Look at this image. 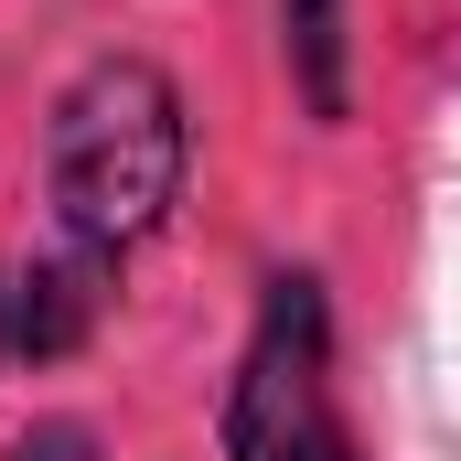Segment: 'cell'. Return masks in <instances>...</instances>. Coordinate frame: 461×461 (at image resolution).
<instances>
[{
	"label": "cell",
	"mask_w": 461,
	"mask_h": 461,
	"mask_svg": "<svg viewBox=\"0 0 461 461\" xmlns=\"http://www.w3.org/2000/svg\"><path fill=\"white\" fill-rule=\"evenodd\" d=\"M194 183V118L183 86L150 54H86L54 108H43V194H54V236L97 247V258H140L150 236L183 215Z\"/></svg>",
	"instance_id": "cell-1"
},
{
	"label": "cell",
	"mask_w": 461,
	"mask_h": 461,
	"mask_svg": "<svg viewBox=\"0 0 461 461\" xmlns=\"http://www.w3.org/2000/svg\"><path fill=\"white\" fill-rule=\"evenodd\" d=\"M215 440H226V461H354L344 386H333V301L312 268H279L258 290Z\"/></svg>",
	"instance_id": "cell-2"
},
{
	"label": "cell",
	"mask_w": 461,
	"mask_h": 461,
	"mask_svg": "<svg viewBox=\"0 0 461 461\" xmlns=\"http://www.w3.org/2000/svg\"><path fill=\"white\" fill-rule=\"evenodd\" d=\"M108 290H118V258L54 236L43 258H22V268L0 279V333H11V354H22V365H65V354L108 322Z\"/></svg>",
	"instance_id": "cell-3"
},
{
	"label": "cell",
	"mask_w": 461,
	"mask_h": 461,
	"mask_svg": "<svg viewBox=\"0 0 461 461\" xmlns=\"http://www.w3.org/2000/svg\"><path fill=\"white\" fill-rule=\"evenodd\" d=\"M279 54H290V86L322 129L354 118V0H279Z\"/></svg>",
	"instance_id": "cell-4"
},
{
	"label": "cell",
	"mask_w": 461,
	"mask_h": 461,
	"mask_svg": "<svg viewBox=\"0 0 461 461\" xmlns=\"http://www.w3.org/2000/svg\"><path fill=\"white\" fill-rule=\"evenodd\" d=\"M11 461H108V451H97L86 419H32V429L11 440Z\"/></svg>",
	"instance_id": "cell-5"
},
{
	"label": "cell",
	"mask_w": 461,
	"mask_h": 461,
	"mask_svg": "<svg viewBox=\"0 0 461 461\" xmlns=\"http://www.w3.org/2000/svg\"><path fill=\"white\" fill-rule=\"evenodd\" d=\"M0 365H11V333H0Z\"/></svg>",
	"instance_id": "cell-6"
}]
</instances>
